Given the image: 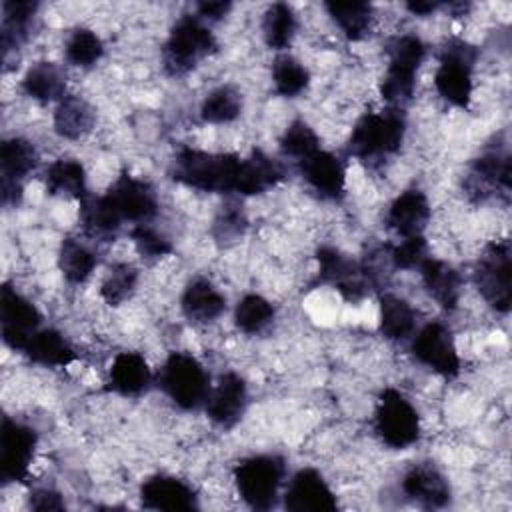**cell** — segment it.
<instances>
[{
    "label": "cell",
    "instance_id": "1",
    "mask_svg": "<svg viewBox=\"0 0 512 512\" xmlns=\"http://www.w3.org/2000/svg\"><path fill=\"white\" fill-rule=\"evenodd\" d=\"M240 160L236 154L182 148L174 156L172 178L202 192H234Z\"/></svg>",
    "mask_w": 512,
    "mask_h": 512
},
{
    "label": "cell",
    "instance_id": "2",
    "mask_svg": "<svg viewBox=\"0 0 512 512\" xmlns=\"http://www.w3.org/2000/svg\"><path fill=\"white\" fill-rule=\"evenodd\" d=\"M404 110L386 108L364 114L348 138V152L362 162H376L396 154L404 142Z\"/></svg>",
    "mask_w": 512,
    "mask_h": 512
},
{
    "label": "cell",
    "instance_id": "3",
    "mask_svg": "<svg viewBox=\"0 0 512 512\" xmlns=\"http://www.w3.org/2000/svg\"><path fill=\"white\" fill-rule=\"evenodd\" d=\"M388 68L380 82V96L388 108L404 110L410 104L416 88V72L426 56L424 42L414 34H402L390 40Z\"/></svg>",
    "mask_w": 512,
    "mask_h": 512
},
{
    "label": "cell",
    "instance_id": "4",
    "mask_svg": "<svg viewBox=\"0 0 512 512\" xmlns=\"http://www.w3.org/2000/svg\"><path fill=\"white\" fill-rule=\"evenodd\" d=\"M218 48L214 34L198 16L184 14L172 26L162 46V66L168 76H184L198 66L200 60Z\"/></svg>",
    "mask_w": 512,
    "mask_h": 512
},
{
    "label": "cell",
    "instance_id": "5",
    "mask_svg": "<svg viewBox=\"0 0 512 512\" xmlns=\"http://www.w3.org/2000/svg\"><path fill=\"white\" fill-rule=\"evenodd\" d=\"M286 462L278 454H258L234 468V482L242 500L254 510H268L278 498Z\"/></svg>",
    "mask_w": 512,
    "mask_h": 512
},
{
    "label": "cell",
    "instance_id": "6",
    "mask_svg": "<svg viewBox=\"0 0 512 512\" xmlns=\"http://www.w3.org/2000/svg\"><path fill=\"white\" fill-rule=\"evenodd\" d=\"M476 48L460 38H452L440 52V62L434 74L438 94L452 106L466 108L472 98V70L476 62Z\"/></svg>",
    "mask_w": 512,
    "mask_h": 512
},
{
    "label": "cell",
    "instance_id": "7",
    "mask_svg": "<svg viewBox=\"0 0 512 512\" xmlns=\"http://www.w3.org/2000/svg\"><path fill=\"white\" fill-rule=\"evenodd\" d=\"M160 386L182 410H196L206 404L210 394V380L204 366L186 352H172L166 358L160 370Z\"/></svg>",
    "mask_w": 512,
    "mask_h": 512
},
{
    "label": "cell",
    "instance_id": "8",
    "mask_svg": "<svg viewBox=\"0 0 512 512\" xmlns=\"http://www.w3.org/2000/svg\"><path fill=\"white\" fill-rule=\"evenodd\" d=\"M474 282L482 298L496 310L508 312L512 304L510 242L496 240L484 248L474 268Z\"/></svg>",
    "mask_w": 512,
    "mask_h": 512
},
{
    "label": "cell",
    "instance_id": "9",
    "mask_svg": "<svg viewBox=\"0 0 512 512\" xmlns=\"http://www.w3.org/2000/svg\"><path fill=\"white\" fill-rule=\"evenodd\" d=\"M374 430L378 438L396 450H404L412 446L420 436V418L410 400L394 390L386 388L374 412Z\"/></svg>",
    "mask_w": 512,
    "mask_h": 512
},
{
    "label": "cell",
    "instance_id": "10",
    "mask_svg": "<svg viewBox=\"0 0 512 512\" xmlns=\"http://www.w3.org/2000/svg\"><path fill=\"white\" fill-rule=\"evenodd\" d=\"M318 260V282L336 288L344 300L358 302L370 290V282L364 274L362 262L352 260L334 246H320L316 250Z\"/></svg>",
    "mask_w": 512,
    "mask_h": 512
},
{
    "label": "cell",
    "instance_id": "11",
    "mask_svg": "<svg viewBox=\"0 0 512 512\" xmlns=\"http://www.w3.org/2000/svg\"><path fill=\"white\" fill-rule=\"evenodd\" d=\"M512 160L506 148H486L474 158L470 172L464 180V188L470 198L482 202L492 196H508L510 192Z\"/></svg>",
    "mask_w": 512,
    "mask_h": 512
},
{
    "label": "cell",
    "instance_id": "12",
    "mask_svg": "<svg viewBox=\"0 0 512 512\" xmlns=\"http://www.w3.org/2000/svg\"><path fill=\"white\" fill-rule=\"evenodd\" d=\"M104 198L122 222L128 220L134 222V226L148 224L158 212V198L154 188L128 172L120 174L112 182Z\"/></svg>",
    "mask_w": 512,
    "mask_h": 512
},
{
    "label": "cell",
    "instance_id": "13",
    "mask_svg": "<svg viewBox=\"0 0 512 512\" xmlns=\"http://www.w3.org/2000/svg\"><path fill=\"white\" fill-rule=\"evenodd\" d=\"M40 312L36 306L24 298L16 288L8 282L2 284L0 290V324H2V340L12 350H26L30 338L40 326Z\"/></svg>",
    "mask_w": 512,
    "mask_h": 512
},
{
    "label": "cell",
    "instance_id": "14",
    "mask_svg": "<svg viewBox=\"0 0 512 512\" xmlns=\"http://www.w3.org/2000/svg\"><path fill=\"white\" fill-rule=\"evenodd\" d=\"M412 354L418 362L444 378H456L460 372V358L450 330L442 322H428L412 340Z\"/></svg>",
    "mask_w": 512,
    "mask_h": 512
},
{
    "label": "cell",
    "instance_id": "15",
    "mask_svg": "<svg viewBox=\"0 0 512 512\" xmlns=\"http://www.w3.org/2000/svg\"><path fill=\"white\" fill-rule=\"evenodd\" d=\"M36 450V432L16 420H2L0 436V478L8 482H24Z\"/></svg>",
    "mask_w": 512,
    "mask_h": 512
},
{
    "label": "cell",
    "instance_id": "16",
    "mask_svg": "<svg viewBox=\"0 0 512 512\" xmlns=\"http://www.w3.org/2000/svg\"><path fill=\"white\" fill-rule=\"evenodd\" d=\"M38 152L32 142L24 138H8L0 148L2 174V204H18L22 196V180L36 168Z\"/></svg>",
    "mask_w": 512,
    "mask_h": 512
},
{
    "label": "cell",
    "instance_id": "17",
    "mask_svg": "<svg viewBox=\"0 0 512 512\" xmlns=\"http://www.w3.org/2000/svg\"><path fill=\"white\" fill-rule=\"evenodd\" d=\"M284 506L292 512H332L338 502L318 470L302 468L288 484Z\"/></svg>",
    "mask_w": 512,
    "mask_h": 512
},
{
    "label": "cell",
    "instance_id": "18",
    "mask_svg": "<svg viewBox=\"0 0 512 512\" xmlns=\"http://www.w3.org/2000/svg\"><path fill=\"white\" fill-rule=\"evenodd\" d=\"M248 390L242 376L236 372H226L220 376L214 390H210L206 400L208 418L220 428H232L238 424L246 410Z\"/></svg>",
    "mask_w": 512,
    "mask_h": 512
},
{
    "label": "cell",
    "instance_id": "19",
    "mask_svg": "<svg viewBox=\"0 0 512 512\" xmlns=\"http://www.w3.org/2000/svg\"><path fill=\"white\" fill-rule=\"evenodd\" d=\"M402 490L424 508H442L450 500L448 480L432 462L414 464L402 478Z\"/></svg>",
    "mask_w": 512,
    "mask_h": 512
},
{
    "label": "cell",
    "instance_id": "20",
    "mask_svg": "<svg viewBox=\"0 0 512 512\" xmlns=\"http://www.w3.org/2000/svg\"><path fill=\"white\" fill-rule=\"evenodd\" d=\"M304 180L328 200H338L346 186V168L338 156L326 150H316L312 156L300 160Z\"/></svg>",
    "mask_w": 512,
    "mask_h": 512
},
{
    "label": "cell",
    "instance_id": "21",
    "mask_svg": "<svg viewBox=\"0 0 512 512\" xmlns=\"http://www.w3.org/2000/svg\"><path fill=\"white\" fill-rule=\"evenodd\" d=\"M430 220V204L424 192L410 188L404 190L388 208L386 224L400 238L422 236Z\"/></svg>",
    "mask_w": 512,
    "mask_h": 512
},
{
    "label": "cell",
    "instance_id": "22",
    "mask_svg": "<svg viewBox=\"0 0 512 512\" xmlns=\"http://www.w3.org/2000/svg\"><path fill=\"white\" fill-rule=\"evenodd\" d=\"M142 504L150 510H194L198 506L196 492L174 476H152L140 488Z\"/></svg>",
    "mask_w": 512,
    "mask_h": 512
},
{
    "label": "cell",
    "instance_id": "23",
    "mask_svg": "<svg viewBox=\"0 0 512 512\" xmlns=\"http://www.w3.org/2000/svg\"><path fill=\"white\" fill-rule=\"evenodd\" d=\"M284 180V168L280 162L264 154L262 150H254L248 158L240 160L234 192L250 196L262 194L274 188L278 182Z\"/></svg>",
    "mask_w": 512,
    "mask_h": 512
},
{
    "label": "cell",
    "instance_id": "24",
    "mask_svg": "<svg viewBox=\"0 0 512 512\" xmlns=\"http://www.w3.org/2000/svg\"><path fill=\"white\" fill-rule=\"evenodd\" d=\"M426 292L444 308L454 310L462 292V278L454 266L438 258H424L418 266Z\"/></svg>",
    "mask_w": 512,
    "mask_h": 512
},
{
    "label": "cell",
    "instance_id": "25",
    "mask_svg": "<svg viewBox=\"0 0 512 512\" xmlns=\"http://www.w3.org/2000/svg\"><path fill=\"white\" fill-rule=\"evenodd\" d=\"M36 10H38V4L30 0H6L2 4L0 42H2L4 62L12 52H18L20 46L28 40Z\"/></svg>",
    "mask_w": 512,
    "mask_h": 512
},
{
    "label": "cell",
    "instance_id": "26",
    "mask_svg": "<svg viewBox=\"0 0 512 512\" xmlns=\"http://www.w3.org/2000/svg\"><path fill=\"white\" fill-rule=\"evenodd\" d=\"M182 312L190 322L208 324L214 322L226 308V298L206 278L192 280L182 294Z\"/></svg>",
    "mask_w": 512,
    "mask_h": 512
},
{
    "label": "cell",
    "instance_id": "27",
    "mask_svg": "<svg viewBox=\"0 0 512 512\" xmlns=\"http://www.w3.org/2000/svg\"><path fill=\"white\" fill-rule=\"evenodd\" d=\"M96 112L88 100L76 94H66L54 110V130L66 140H80L92 132Z\"/></svg>",
    "mask_w": 512,
    "mask_h": 512
},
{
    "label": "cell",
    "instance_id": "28",
    "mask_svg": "<svg viewBox=\"0 0 512 512\" xmlns=\"http://www.w3.org/2000/svg\"><path fill=\"white\" fill-rule=\"evenodd\" d=\"M78 204H80V210H78L80 224L88 238L104 240V242H110L116 238L122 226V220L118 218V214L112 210V206L106 202L104 196H92L86 192L78 200Z\"/></svg>",
    "mask_w": 512,
    "mask_h": 512
},
{
    "label": "cell",
    "instance_id": "29",
    "mask_svg": "<svg viewBox=\"0 0 512 512\" xmlns=\"http://www.w3.org/2000/svg\"><path fill=\"white\" fill-rule=\"evenodd\" d=\"M148 362L138 352H120L110 366V388L122 396H138L150 386Z\"/></svg>",
    "mask_w": 512,
    "mask_h": 512
},
{
    "label": "cell",
    "instance_id": "30",
    "mask_svg": "<svg viewBox=\"0 0 512 512\" xmlns=\"http://www.w3.org/2000/svg\"><path fill=\"white\" fill-rule=\"evenodd\" d=\"M22 88L26 96L36 102H60L66 90V74L54 62H36L26 70L22 78Z\"/></svg>",
    "mask_w": 512,
    "mask_h": 512
},
{
    "label": "cell",
    "instance_id": "31",
    "mask_svg": "<svg viewBox=\"0 0 512 512\" xmlns=\"http://www.w3.org/2000/svg\"><path fill=\"white\" fill-rule=\"evenodd\" d=\"M416 328V310L408 300L396 294L380 296V332L384 338L400 342L412 336Z\"/></svg>",
    "mask_w": 512,
    "mask_h": 512
},
{
    "label": "cell",
    "instance_id": "32",
    "mask_svg": "<svg viewBox=\"0 0 512 512\" xmlns=\"http://www.w3.org/2000/svg\"><path fill=\"white\" fill-rule=\"evenodd\" d=\"M24 354L32 362L42 366H68L76 358V352L70 346V342L58 330L52 328L36 330Z\"/></svg>",
    "mask_w": 512,
    "mask_h": 512
},
{
    "label": "cell",
    "instance_id": "33",
    "mask_svg": "<svg viewBox=\"0 0 512 512\" xmlns=\"http://www.w3.org/2000/svg\"><path fill=\"white\" fill-rule=\"evenodd\" d=\"M44 184L52 196H72L80 200L86 190L84 166L74 158H58L46 168Z\"/></svg>",
    "mask_w": 512,
    "mask_h": 512
},
{
    "label": "cell",
    "instance_id": "34",
    "mask_svg": "<svg viewBox=\"0 0 512 512\" xmlns=\"http://www.w3.org/2000/svg\"><path fill=\"white\" fill-rule=\"evenodd\" d=\"M342 34L356 42L362 40L372 26L374 8L368 2H326L324 4Z\"/></svg>",
    "mask_w": 512,
    "mask_h": 512
},
{
    "label": "cell",
    "instance_id": "35",
    "mask_svg": "<svg viewBox=\"0 0 512 512\" xmlns=\"http://www.w3.org/2000/svg\"><path fill=\"white\" fill-rule=\"evenodd\" d=\"M58 266L70 284H84L96 268V254L80 240L68 236L60 244Z\"/></svg>",
    "mask_w": 512,
    "mask_h": 512
},
{
    "label": "cell",
    "instance_id": "36",
    "mask_svg": "<svg viewBox=\"0 0 512 512\" xmlns=\"http://www.w3.org/2000/svg\"><path fill=\"white\" fill-rule=\"evenodd\" d=\"M294 34H296L294 10L284 2H276L268 6L262 18L264 42L274 50H282L292 42Z\"/></svg>",
    "mask_w": 512,
    "mask_h": 512
},
{
    "label": "cell",
    "instance_id": "37",
    "mask_svg": "<svg viewBox=\"0 0 512 512\" xmlns=\"http://www.w3.org/2000/svg\"><path fill=\"white\" fill-rule=\"evenodd\" d=\"M274 320V306L260 294H246L234 310V324L244 334H260Z\"/></svg>",
    "mask_w": 512,
    "mask_h": 512
},
{
    "label": "cell",
    "instance_id": "38",
    "mask_svg": "<svg viewBox=\"0 0 512 512\" xmlns=\"http://www.w3.org/2000/svg\"><path fill=\"white\" fill-rule=\"evenodd\" d=\"M272 82L280 96L296 98L308 88L310 74L302 62L284 54V56H278L272 64Z\"/></svg>",
    "mask_w": 512,
    "mask_h": 512
},
{
    "label": "cell",
    "instance_id": "39",
    "mask_svg": "<svg viewBox=\"0 0 512 512\" xmlns=\"http://www.w3.org/2000/svg\"><path fill=\"white\" fill-rule=\"evenodd\" d=\"M240 110V94L232 86H220L204 98L200 106V118L208 124H228L240 116Z\"/></svg>",
    "mask_w": 512,
    "mask_h": 512
},
{
    "label": "cell",
    "instance_id": "40",
    "mask_svg": "<svg viewBox=\"0 0 512 512\" xmlns=\"http://www.w3.org/2000/svg\"><path fill=\"white\" fill-rule=\"evenodd\" d=\"M138 284V270L128 262H116L102 280L100 296L110 306H120L126 302Z\"/></svg>",
    "mask_w": 512,
    "mask_h": 512
},
{
    "label": "cell",
    "instance_id": "41",
    "mask_svg": "<svg viewBox=\"0 0 512 512\" xmlns=\"http://www.w3.org/2000/svg\"><path fill=\"white\" fill-rule=\"evenodd\" d=\"M66 60L80 68L94 66L104 52L102 40L90 28H76L66 40Z\"/></svg>",
    "mask_w": 512,
    "mask_h": 512
},
{
    "label": "cell",
    "instance_id": "42",
    "mask_svg": "<svg viewBox=\"0 0 512 512\" xmlns=\"http://www.w3.org/2000/svg\"><path fill=\"white\" fill-rule=\"evenodd\" d=\"M280 150L284 156L296 158L300 162L320 150V140L304 120H294L280 138Z\"/></svg>",
    "mask_w": 512,
    "mask_h": 512
},
{
    "label": "cell",
    "instance_id": "43",
    "mask_svg": "<svg viewBox=\"0 0 512 512\" xmlns=\"http://www.w3.org/2000/svg\"><path fill=\"white\" fill-rule=\"evenodd\" d=\"M246 226H248V220L242 206L234 200H228L214 218L212 236L218 244H232L244 234Z\"/></svg>",
    "mask_w": 512,
    "mask_h": 512
},
{
    "label": "cell",
    "instance_id": "44",
    "mask_svg": "<svg viewBox=\"0 0 512 512\" xmlns=\"http://www.w3.org/2000/svg\"><path fill=\"white\" fill-rule=\"evenodd\" d=\"M388 250L394 270H414L422 264L424 258H428V246L424 236L402 238L400 244L388 246Z\"/></svg>",
    "mask_w": 512,
    "mask_h": 512
},
{
    "label": "cell",
    "instance_id": "45",
    "mask_svg": "<svg viewBox=\"0 0 512 512\" xmlns=\"http://www.w3.org/2000/svg\"><path fill=\"white\" fill-rule=\"evenodd\" d=\"M130 238L144 258H162L172 252L170 240L150 224H136L130 230Z\"/></svg>",
    "mask_w": 512,
    "mask_h": 512
},
{
    "label": "cell",
    "instance_id": "46",
    "mask_svg": "<svg viewBox=\"0 0 512 512\" xmlns=\"http://www.w3.org/2000/svg\"><path fill=\"white\" fill-rule=\"evenodd\" d=\"M32 510H62L64 508V500L62 496L52 490V488H38L30 494L28 500Z\"/></svg>",
    "mask_w": 512,
    "mask_h": 512
},
{
    "label": "cell",
    "instance_id": "47",
    "mask_svg": "<svg viewBox=\"0 0 512 512\" xmlns=\"http://www.w3.org/2000/svg\"><path fill=\"white\" fill-rule=\"evenodd\" d=\"M232 4L230 2H222V0H216V2H200L198 4V18L200 20H220L224 18L228 12H230Z\"/></svg>",
    "mask_w": 512,
    "mask_h": 512
},
{
    "label": "cell",
    "instance_id": "48",
    "mask_svg": "<svg viewBox=\"0 0 512 512\" xmlns=\"http://www.w3.org/2000/svg\"><path fill=\"white\" fill-rule=\"evenodd\" d=\"M440 4L438 2H422V0H412V2H406V8L416 14V16H428L432 14Z\"/></svg>",
    "mask_w": 512,
    "mask_h": 512
}]
</instances>
